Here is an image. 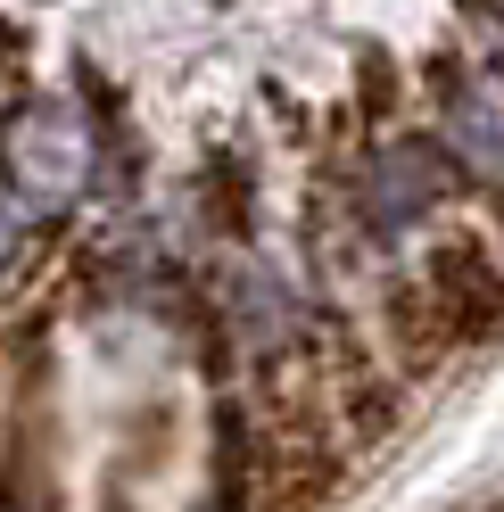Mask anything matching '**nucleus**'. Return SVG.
I'll return each instance as SVG.
<instances>
[{
  "instance_id": "f257e3e1",
  "label": "nucleus",
  "mask_w": 504,
  "mask_h": 512,
  "mask_svg": "<svg viewBox=\"0 0 504 512\" xmlns=\"http://www.w3.org/2000/svg\"><path fill=\"white\" fill-rule=\"evenodd\" d=\"M422 306L447 347H488L504 331V248L471 223H455L422 265Z\"/></svg>"
},
{
  "instance_id": "f03ea898",
  "label": "nucleus",
  "mask_w": 504,
  "mask_h": 512,
  "mask_svg": "<svg viewBox=\"0 0 504 512\" xmlns=\"http://www.w3.org/2000/svg\"><path fill=\"white\" fill-rule=\"evenodd\" d=\"M0 174L17 182L25 207H67L83 174H91V133L67 100H25L9 124H0Z\"/></svg>"
},
{
  "instance_id": "7ed1b4c3",
  "label": "nucleus",
  "mask_w": 504,
  "mask_h": 512,
  "mask_svg": "<svg viewBox=\"0 0 504 512\" xmlns=\"http://www.w3.org/2000/svg\"><path fill=\"white\" fill-rule=\"evenodd\" d=\"M447 182H455V157L447 141H389V149H372V166H364V223L372 232H414V223L447 199Z\"/></svg>"
},
{
  "instance_id": "20e7f679",
  "label": "nucleus",
  "mask_w": 504,
  "mask_h": 512,
  "mask_svg": "<svg viewBox=\"0 0 504 512\" xmlns=\"http://www.w3.org/2000/svg\"><path fill=\"white\" fill-rule=\"evenodd\" d=\"M50 446V397H42V364L25 356L17 389H9V455H0V512H58V471L42 463Z\"/></svg>"
},
{
  "instance_id": "39448f33",
  "label": "nucleus",
  "mask_w": 504,
  "mask_h": 512,
  "mask_svg": "<svg viewBox=\"0 0 504 512\" xmlns=\"http://www.w3.org/2000/svg\"><path fill=\"white\" fill-rule=\"evenodd\" d=\"M447 157L504 190V75H463L447 100Z\"/></svg>"
},
{
  "instance_id": "423d86ee",
  "label": "nucleus",
  "mask_w": 504,
  "mask_h": 512,
  "mask_svg": "<svg viewBox=\"0 0 504 512\" xmlns=\"http://www.w3.org/2000/svg\"><path fill=\"white\" fill-rule=\"evenodd\" d=\"M9 265H17V207L0 199V281H9Z\"/></svg>"
},
{
  "instance_id": "0eeeda50",
  "label": "nucleus",
  "mask_w": 504,
  "mask_h": 512,
  "mask_svg": "<svg viewBox=\"0 0 504 512\" xmlns=\"http://www.w3.org/2000/svg\"><path fill=\"white\" fill-rule=\"evenodd\" d=\"M496 240H504V190H496Z\"/></svg>"
},
{
  "instance_id": "6e6552de",
  "label": "nucleus",
  "mask_w": 504,
  "mask_h": 512,
  "mask_svg": "<svg viewBox=\"0 0 504 512\" xmlns=\"http://www.w3.org/2000/svg\"><path fill=\"white\" fill-rule=\"evenodd\" d=\"M496 512H504V504H496Z\"/></svg>"
}]
</instances>
